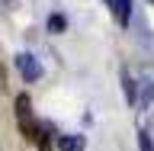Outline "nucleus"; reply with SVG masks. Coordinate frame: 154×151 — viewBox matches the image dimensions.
<instances>
[{"instance_id": "39448f33", "label": "nucleus", "mask_w": 154, "mask_h": 151, "mask_svg": "<svg viewBox=\"0 0 154 151\" xmlns=\"http://www.w3.org/2000/svg\"><path fill=\"white\" fill-rule=\"evenodd\" d=\"M55 145H58V151H84L87 148V138H84V135H58Z\"/></svg>"}, {"instance_id": "20e7f679", "label": "nucleus", "mask_w": 154, "mask_h": 151, "mask_svg": "<svg viewBox=\"0 0 154 151\" xmlns=\"http://www.w3.org/2000/svg\"><path fill=\"white\" fill-rule=\"evenodd\" d=\"M138 106L151 109L154 106V77H141L138 80Z\"/></svg>"}, {"instance_id": "7ed1b4c3", "label": "nucleus", "mask_w": 154, "mask_h": 151, "mask_svg": "<svg viewBox=\"0 0 154 151\" xmlns=\"http://www.w3.org/2000/svg\"><path fill=\"white\" fill-rule=\"evenodd\" d=\"M119 80H122V90H125V103H128V106H138V80L132 77L128 68L119 71Z\"/></svg>"}, {"instance_id": "1a4fd4ad", "label": "nucleus", "mask_w": 154, "mask_h": 151, "mask_svg": "<svg viewBox=\"0 0 154 151\" xmlns=\"http://www.w3.org/2000/svg\"><path fill=\"white\" fill-rule=\"evenodd\" d=\"M38 151H55V148H51V138H48V132H45V129H42V135H38Z\"/></svg>"}, {"instance_id": "f03ea898", "label": "nucleus", "mask_w": 154, "mask_h": 151, "mask_svg": "<svg viewBox=\"0 0 154 151\" xmlns=\"http://www.w3.org/2000/svg\"><path fill=\"white\" fill-rule=\"evenodd\" d=\"M16 68H19V74H23L26 84H35L38 77H42V64H38V58L29 55V52H19V55H16Z\"/></svg>"}, {"instance_id": "9d476101", "label": "nucleus", "mask_w": 154, "mask_h": 151, "mask_svg": "<svg viewBox=\"0 0 154 151\" xmlns=\"http://www.w3.org/2000/svg\"><path fill=\"white\" fill-rule=\"evenodd\" d=\"M151 3H154V0H151Z\"/></svg>"}, {"instance_id": "423d86ee", "label": "nucleus", "mask_w": 154, "mask_h": 151, "mask_svg": "<svg viewBox=\"0 0 154 151\" xmlns=\"http://www.w3.org/2000/svg\"><path fill=\"white\" fill-rule=\"evenodd\" d=\"M112 3V16L119 26H128V19H132V0H109Z\"/></svg>"}, {"instance_id": "6e6552de", "label": "nucleus", "mask_w": 154, "mask_h": 151, "mask_svg": "<svg viewBox=\"0 0 154 151\" xmlns=\"http://www.w3.org/2000/svg\"><path fill=\"white\" fill-rule=\"evenodd\" d=\"M138 151H154V142H151V135L144 132V129L138 132Z\"/></svg>"}, {"instance_id": "0eeeda50", "label": "nucleus", "mask_w": 154, "mask_h": 151, "mask_svg": "<svg viewBox=\"0 0 154 151\" xmlns=\"http://www.w3.org/2000/svg\"><path fill=\"white\" fill-rule=\"evenodd\" d=\"M64 29H67V19L61 16V13H51V16H48V32H51V36L64 32Z\"/></svg>"}, {"instance_id": "f257e3e1", "label": "nucleus", "mask_w": 154, "mask_h": 151, "mask_svg": "<svg viewBox=\"0 0 154 151\" xmlns=\"http://www.w3.org/2000/svg\"><path fill=\"white\" fill-rule=\"evenodd\" d=\"M16 125H19V132H23L26 142H38L42 125L35 122V113H32V100H29V93H19L16 96Z\"/></svg>"}]
</instances>
